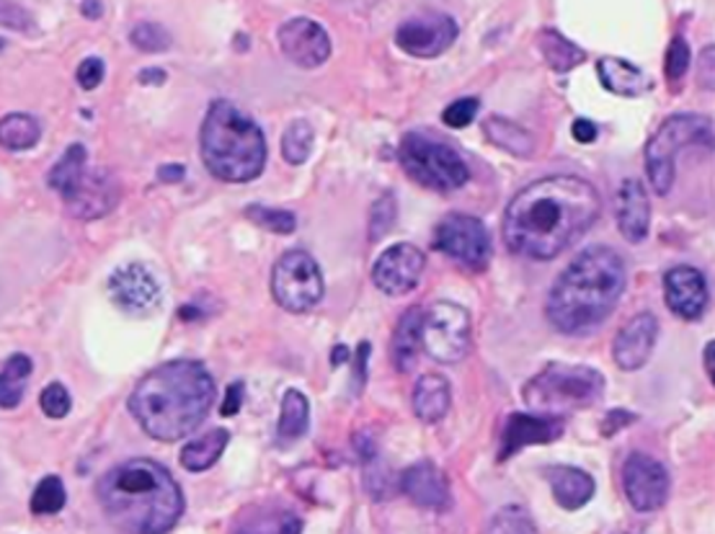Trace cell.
Returning a JSON list of instances; mask_svg holds the SVG:
<instances>
[{"label": "cell", "instance_id": "obj_1", "mask_svg": "<svg viewBox=\"0 0 715 534\" xmlns=\"http://www.w3.org/2000/svg\"><path fill=\"white\" fill-rule=\"evenodd\" d=\"M602 197L586 178L551 176L524 186L503 212V243L511 253L551 261L597 222Z\"/></svg>", "mask_w": 715, "mask_h": 534}, {"label": "cell", "instance_id": "obj_2", "mask_svg": "<svg viewBox=\"0 0 715 534\" xmlns=\"http://www.w3.org/2000/svg\"><path fill=\"white\" fill-rule=\"evenodd\" d=\"M215 403V380L192 359L165 362L148 372L130 395L142 432L158 442H178L202 426Z\"/></svg>", "mask_w": 715, "mask_h": 534}, {"label": "cell", "instance_id": "obj_3", "mask_svg": "<svg viewBox=\"0 0 715 534\" xmlns=\"http://www.w3.org/2000/svg\"><path fill=\"white\" fill-rule=\"evenodd\" d=\"M99 501L124 534H169L184 514V493L163 465L130 460L99 480Z\"/></svg>", "mask_w": 715, "mask_h": 534}, {"label": "cell", "instance_id": "obj_4", "mask_svg": "<svg viewBox=\"0 0 715 534\" xmlns=\"http://www.w3.org/2000/svg\"><path fill=\"white\" fill-rule=\"evenodd\" d=\"M625 261L613 248L594 246L578 253L548 295V320L559 334L578 336L597 328L620 303Z\"/></svg>", "mask_w": 715, "mask_h": 534}, {"label": "cell", "instance_id": "obj_5", "mask_svg": "<svg viewBox=\"0 0 715 534\" xmlns=\"http://www.w3.org/2000/svg\"><path fill=\"white\" fill-rule=\"evenodd\" d=\"M199 153L215 178L246 184L267 165V138L236 103L213 101L199 130Z\"/></svg>", "mask_w": 715, "mask_h": 534}, {"label": "cell", "instance_id": "obj_6", "mask_svg": "<svg viewBox=\"0 0 715 534\" xmlns=\"http://www.w3.org/2000/svg\"><path fill=\"white\" fill-rule=\"evenodd\" d=\"M524 403L534 416L555 418L559 413L589 408L605 395V378L584 364H548L524 385Z\"/></svg>", "mask_w": 715, "mask_h": 534}, {"label": "cell", "instance_id": "obj_7", "mask_svg": "<svg viewBox=\"0 0 715 534\" xmlns=\"http://www.w3.org/2000/svg\"><path fill=\"white\" fill-rule=\"evenodd\" d=\"M398 161L413 182L440 194L463 189L470 178L468 163L455 148L421 132L405 134L401 148H398Z\"/></svg>", "mask_w": 715, "mask_h": 534}, {"label": "cell", "instance_id": "obj_8", "mask_svg": "<svg viewBox=\"0 0 715 534\" xmlns=\"http://www.w3.org/2000/svg\"><path fill=\"white\" fill-rule=\"evenodd\" d=\"M713 142V124L707 117L676 115L669 117L659 132L646 145V171L653 184V192L664 194L674 186V163L676 155L690 145H707Z\"/></svg>", "mask_w": 715, "mask_h": 534}, {"label": "cell", "instance_id": "obj_9", "mask_svg": "<svg viewBox=\"0 0 715 534\" xmlns=\"http://www.w3.org/2000/svg\"><path fill=\"white\" fill-rule=\"evenodd\" d=\"M470 313L457 303H434L421 313V346L442 364H457L470 351Z\"/></svg>", "mask_w": 715, "mask_h": 534}, {"label": "cell", "instance_id": "obj_10", "mask_svg": "<svg viewBox=\"0 0 715 534\" xmlns=\"http://www.w3.org/2000/svg\"><path fill=\"white\" fill-rule=\"evenodd\" d=\"M323 274L318 261L307 251H288L272 269V295L288 313H307L321 303Z\"/></svg>", "mask_w": 715, "mask_h": 534}, {"label": "cell", "instance_id": "obj_11", "mask_svg": "<svg viewBox=\"0 0 715 534\" xmlns=\"http://www.w3.org/2000/svg\"><path fill=\"white\" fill-rule=\"evenodd\" d=\"M434 248L473 272H484L491 261V236L478 217L453 212L436 225Z\"/></svg>", "mask_w": 715, "mask_h": 534}, {"label": "cell", "instance_id": "obj_12", "mask_svg": "<svg viewBox=\"0 0 715 534\" xmlns=\"http://www.w3.org/2000/svg\"><path fill=\"white\" fill-rule=\"evenodd\" d=\"M457 40V24L447 13H416L405 19L396 32V44L405 55L432 59L447 52Z\"/></svg>", "mask_w": 715, "mask_h": 534}, {"label": "cell", "instance_id": "obj_13", "mask_svg": "<svg viewBox=\"0 0 715 534\" xmlns=\"http://www.w3.org/2000/svg\"><path fill=\"white\" fill-rule=\"evenodd\" d=\"M109 297L119 310L132 318H148L161 307V284L142 263H127L109 276Z\"/></svg>", "mask_w": 715, "mask_h": 534}, {"label": "cell", "instance_id": "obj_14", "mask_svg": "<svg viewBox=\"0 0 715 534\" xmlns=\"http://www.w3.org/2000/svg\"><path fill=\"white\" fill-rule=\"evenodd\" d=\"M622 491L630 506L641 514H649V511H657L667 503L669 472L653 457L633 453L622 465Z\"/></svg>", "mask_w": 715, "mask_h": 534}, {"label": "cell", "instance_id": "obj_15", "mask_svg": "<svg viewBox=\"0 0 715 534\" xmlns=\"http://www.w3.org/2000/svg\"><path fill=\"white\" fill-rule=\"evenodd\" d=\"M426 255L411 243H396L375 261L372 282L382 295L401 297L416 290V284L424 274Z\"/></svg>", "mask_w": 715, "mask_h": 534}, {"label": "cell", "instance_id": "obj_16", "mask_svg": "<svg viewBox=\"0 0 715 534\" xmlns=\"http://www.w3.org/2000/svg\"><path fill=\"white\" fill-rule=\"evenodd\" d=\"M280 40V50L292 65L305 67V70H315V67L326 65L331 57V36L318 21L295 17L288 24L280 26L277 32Z\"/></svg>", "mask_w": 715, "mask_h": 534}, {"label": "cell", "instance_id": "obj_17", "mask_svg": "<svg viewBox=\"0 0 715 534\" xmlns=\"http://www.w3.org/2000/svg\"><path fill=\"white\" fill-rule=\"evenodd\" d=\"M119 201V182L109 171H86L78 186L65 197L67 212L78 220H99Z\"/></svg>", "mask_w": 715, "mask_h": 534}, {"label": "cell", "instance_id": "obj_18", "mask_svg": "<svg viewBox=\"0 0 715 534\" xmlns=\"http://www.w3.org/2000/svg\"><path fill=\"white\" fill-rule=\"evenodd\" d=\"M659 323L651 313H641L630 318L615 336L613 359L622 372H636L649 362L653 349H657Z\"/></svg>", "mask_w": 715, "mask_h": 534}, {"label": "cell", "instance_id": "obj_19", "mask_svg": "<svg viewBox=\"0 0 715 534\" xmlns=\"http://www.w3.org/2000/svg\"><path fill=\"white\" fill-rule=\"evenodd\" d=\"M664 297L669 310L682 320H697L707 305V284L695 266H674L664 276Z\"/></svg>", "mask_w": 715, "mask_h": 534}, {"label": "cell", "instance_id": "obj_20", "mask_svg": "<svg viewBox=\"0 0 715 534\" xmlns=\"http://www.w3.org/2000/svg\"><path fill=\"white\" fill-rule=\"evenodd\" d=\"M563 434V421L561 418H548V416H534V413H511L507 418V426L501 432V449L499 460H509L514 457L519 449L530 447V444H551L561 439Z\"/></svg>", "mask_w": 715, "mask_h": 534}, {"label": "cell", "instance_id": "obj_21", "mask_svg": "<svg viewBox=\"0 0 715 534\" xmlns=\"http://www.w3.org/2000/svg\"><path fill=\"white\" fill-rule=\"evenodd\" d=\"M401 491L421 509L444 511L449 506V483L434 462L421 460L401 476Z\"/></svg>", "mask_w": 715, "mask_h": 534}, {"label": "cell", "instance_id": "obj_22", "mask_svg": "<svg viewBox=\"0 0 715 534\" xmlns=\"http://www.w3.org/2000/svg\"><path fill=\"white\" fill-rule=\"evenodd\" d=\"M617 228L628 243H643L651 228V201L638 178H625L617 192Z\"/></svg>", "mask_w": 715, "mask_h": 534}, {"label": "cell", "instance_id": "obj_23", "mask_svg": "<svg viewBox=\"0 0 715 534\" xmlns=\"http://www.w3.org/2000/svg\"><path fill=\"white\" fill-rule=\"evenodd\" d=\"M548 483H551L553 499L559 501L561 509L566 511H576L586 506L594 499V478L589 472L578 470V468H568V465H555V468L548 470Z\"/></svg>", "mask_w": 715, "mask_h": 534}, {"label": "cell", "instance_id": "obj_24", "mask_svg": "<svg viewBox=\"0 0 715 534\" xmlns=\"http://www.w3.org/2000/svg\"><path fill=\"white\" fill-rule=\"evenodd\" d=\"M411 403L419 421L436 424V421L447 416L449 405H453V388H449V382L442 374H424L413 385Z\"/></svg>", "mask_w": 715, "mask_h": 534}, {"label": "cell", "instance_id": "obj_25", "mask_svg": "<svg viewBox=\"0 0 715 534\" xmlns=\"http://www.w3.org/2000/svg\"><path fill=\"white\" fill-rule=\"evenodd\" d=\"M232 534H303V522L290 509L256 506L240 514Z\"/></svg>", "mask_w": 715, "mask_h": 534}, {"label": "cell", "instance_id": "obj_26", "mask_svg": "<svg viewBox=\"0 0 715 534\" xmlns=\"http://www.w3.org/2000/svg\"><path fill=\"white\" fill-rule=\"evenodd\" d=\"M602 86L607 88L609 94L625 96V99H636L641 96L646 88H649V80H646L643 70H638L633 63L622 57H602L597 65Z\"/></svg>", "mask_w": 715, "mask_h": 534}, {"label": "cell", "instance_id": "obj_27", "mask_svg": "<svg viewBox=\"0 0 715 534\" xmlns=\"http://www.w3.org/2000/svg\"><path fill=\"white\" fill-rule=\"evenodd\" d=\"M421 307L413 305L405 310L393 330V344H390V357L398 372H409L416 364V353L421 346Z\"/></svg>", "mask_w": 715, "mask_h": 534}, {"label": "cell", "instance_id": "obj_28", "mask_svg": "<svg viewBox=\"0 0 715 534\" xmlns=\"http://www.w3.org/2000/svg\"><path fill=\"white\" fill-rule=\"evenodd\" d=\"M230 442L228 428H213V432L197 436L182 449V468L189 472H205L220 460Z\"/></svg>", "mask_w": 715, "mask_h": 534}, {"label": "cell", "instance_id": "obj_29", "mask_svg": "<svg viewBox=\"0 0 715 534\" xmlns=\"http://www.w3.org/2000/svg\"><path fill=\"white\" fill-rule=\"evenodd\" d=\"M538 47L543 52L548 67H553L555 73H568L578 67L586 59L584 50L576 47L574 42L566 40L561 32L555 29H543L538 36Z\"/></svg>", "mask_w": 715, "mask_h": 534}, {"label": "cell", "instance_id": "obj_30", "mask_svg": "<svg viewBox=\"0 0 715 534\" xmlns=\"http://www.w3.org/2000/svg\"><path fill=\"white\" fill-rule=\"evenodd\" d=\"M307 426H311V403L300 390H288L282 397L277 436L280 442H295L307 434Z\"/></svg>", "mask_w": 715, "mask_h": 534}, {"label": "cell", "instance_id": "obj_31", "mask_svg": "<svg viewBox=\"0 0 715 534\" xmlns=\"http://www.w3.org/2000/svg\"><path fill=\"white\" fill-rule=\"evenodd\" d=\"M29 378H32V359L26 353H13L0 370V408H17L24 397Z\"/></svg>", "mask_w": 715, "mask_h": 534}, {"label": "cell", "instance_id": "obj_32", "mask_svg": "<svg viewBox=\"0 0 715 534\" xmlns=\"http://www.w3.org/2000/svg\"><path fill=\"white\" fill-rule=\"evenodd\" d=\"M484 132L486 138L494 142L496 148L507 150L511 155H519V157H527L532 153L534 142H532V134L522 130V127L509 122V119L503 117H491L488 122L484 124Z\"/></svg>", "mask_w": 715, "mask_h": 534}, {"label": "cell", "instance_id": "obj_33", "mask_svg": "<svg viewBox=\"0 0 715 534\" xmlns=\"http://www.w3.org/2000/svg\"><path fill=\"white\" fill-rule=\"evenodd\" d=\"M86 157H88L86 148H83L80 142H75V145L65 150V155L55 163V168L50 171L47 182L52 189L63 194V199L75 189V186H78L83 173H86Z\"/></svg>", "mask_w": 715, "mask_h": 534}, {"label": "cell", "instance_id": "obj_34", "mask_svg": "<svg viewBox=\"0 0 715 534\" xmlns=\"http://www.w3.org/2000/svg\"><path fill=\"white\" fill-rule=\"evenodd\" d=\"M42 124L29 115H9L0 119V148L29 150L40 142Z\"/></svg>", "mask_w": 715, "mask_h": 534}, {"label": "cell", "instance_id": "obj_35", "mask_svg": "<svg viewBox=\"0 0 715 534\" xmlns=\"http://www.w3.org/2000/svg\"><path fill=\"white\" fill-rule=\"evenodd\" d=\"M313 127L305 119H295L282 134V155L292 165H303L313 153Z\"/></svg>", "mask_w": 715, "mask_h": 534}, {"label": "cell", "instance_id": "obj_36", "mask_svg": "<svg viewBox=\"0 0 715 534\" xmlns=\"http://www.w3.org/2000/svg\"><path fill=\"white\" fill-rule=\"evenodd\" d=\"M246 217L259 228L277 232V236H290L295 232L297 220L292 212H284V209H272V207H261V205H251L246 209Z\"/></svg>", "mask_w": 715, "mask_h": 534}, {"label": "cell", "instance_id": "obj_37", "mask_svg": "<svg viewBox=\"0 0 715 534\" xmlns=\"http://www.w3.org/2000/svg\"><path fill=\"white\" fill-rule=\"evenodd\" d=\"M67 495H65V486L63 480L57 476H50L44 478L40 486H36V491L32 495V511L34 514H57L59 509L65 506Z\"/></svg>", "mask_w": 715, "mask_h": 534}, {"label": "cell", "instance_id": "obj_38", "mask_svg": "<svg viewBox=\"0 0 715 534\" xmlns=\"http://www.w3.org/2000/svg\"><path fill=\"white\" fill-rule=\"evenodd\" d=\"M488 534H538V526L522 506H507L494 516Z\"/></svg>", "mask_w": 715, "mask_h": 534}, {"label": "cell", "instance_id": "obj_39", "mask_svg": "<svg viewBox=\"0 0 715 534\" xmlns=\"http://www.w3.org/2000/svg\"><path fill=\"white\" fill-rule=\"evenodd\" d=\"M130 42L140 52H165L171 47V34L165 32L161 24H153V21H142L132 29Z\"/></svg>", "mask_w": 715, "mask_h": 534}, {"label": "cell", "instance_id": "obj_40", "mask_svg": "<svg viewBox=\"0 0 715 534\" xmlns=\"http://www.w3.org/2000/svg\"><path fill=\"white\" fill-rule=\"evenodd\" d=\"M396 217H398V207L393 194H386V197L375 201L370 212V240H380L382 236H388L390 228L396 225Z\"/></svg>", "mask_w": 715, "mask_h": 534}, {"label": "cell", "instance_id": "obj_41", "mask_svg": "<svg viewBox=\"0 0 715 534\" xmlns=\"http://www.w3.org/2000/svg\"><path fill=\"white\" fill-rule=\"evenodd\" d=\"M690 47H687V42L682 40V36H674L672 44H669V50H667V59H664V70H667V78L676 83V80H682L684 78V73H687V67H690Z\"/></svg>", "mask_w": 715, "mask_h": 534}, {"label": "cell", "instance_id": "obj_42", "mask_svg": "<svg viewBox=\"0 0 715 534\" xmlns=\"http://www.w3.org/2000/svg\"><path fill=\"white\" fill-rule=\"evenodd\" d=\"M478 109H480L478 99H457L455 103H449V107L442 111V122L453 127V130H463V127H468L473 119L478 117Z\"/></svg>", "mask_w": 715, "mask_h": 534}, {"label": "cell", "instance_id": "obj_43", "mask_svg": "<svg viewBox=\"0 0 715 534\" xmlns=\"http://www.w3.org/2000/svg\"><path fill=\"white\" fill-rule=\"evenodd\" d=\"M40 405L50 418H63V416H67V411H71V395H67L65 385L52 382V385L42 390Z\"/></svg>", "mask_w": 715, "mask_h": 534}, {"label": "cell", "instance_id": "obj_44", "mask_svg": "<svg viewBox=\"0 0 715 534\" xmlns=\"http://www.w3.org/2000/svg\"><path fill=\"white\" fill-rule=\"evenodd\" d=\"M0 26L17 29V32H29L34 26L32 13L19 3H0Z\"/></svg>", "mask_w": 715, "mask_h": 534}, {"label": "cell", "instance_id": "obj_45", "mask_svg": "<svg viewBox=\"0 0 715 534\" xmlns=\"http://www.w3.org/2000/svg\"><path fill=\"white\" fill-rule=\"evenodd\" d=\"M101 80H104V59H99V57L83 59L80 67H78L80 88H86V91H94V88H99Z\"/></svg>", "mask_w": 715, "mask_h": 534}, {"label": "cell", "instance_id": "obj_46", "mask_svg": "<svg viewBox=\"0 0 715 534\" xmlns=\"http://www.w3.org/2000/svg\"><path fill=\"white\" fill-rule=\"evenodd\" d=\"M633 421H636L633 413H628L625 408H617L613 413H607V418L602 421V434L613 436L617 432H622V428L628 424H633Z\"/></svg>", "mask_w": 715, "mask_h": 534}, {"label": "cell", "instance_id": "obj_47", "mask_svg": "<svg viewBox=\"0 0 715 534\" xmlns=\"http://www.w3.org/2000/svg\"><path fill=\"white\" fill-rule=\"evenodd\" d=\"M571 134H574L576 142H582V145H589V142L597 140V124L589 122V119H576L574 124H571Z\"/></svg>", "mask_w": 715, "mask_h": 534}, {"label": "cell", "instance_id": "obj_48", "mask_svg": "<svg viewBox=\"0 0 715 534\" xmlns=\"http://www.w3.org/2000/svg\"><path fill=\"white\" fill-rule=\"evenodd\" d=\"M240 403H243V385H240V382H232V385L228 388V395H225V401H223L220 413L223 416H236Z\"/></svg>", "mask_w": 715, "mask_h": 534}, {"label": "cell", "instance_id": "obj_49", "mask_svg": "<svg viewBox=\"0 0 715 534\" xmlns=\"http://www.w3.org/2000/svg\"><path fill=\"white\" fill-rule=\"evenodd\" d=\"M158 178L165 184H176L184 178V165H163V168H158Z\"/></svg>", "mask_w": 715, "mask_h": 534}, {"label": "cell", "instance_id": "obj_50", "mask_svg": "<svg viewBox=\"0 0 715 534\" xmlns=\"http://www.w3.org/2000/svg\"><path fill=\"white\" fill-rule=\"evenodd\" d=\"M703 67H705L703 86H705V88H713V47H707V50L703 52Z\"/></svg>", "mask_w": 715, "mask_h": 534}, {"label": "cell", "instance_id": "obj_51", "mask_svg": "<svg viewBox=\"0 0 715 534\" xmlns=\"http://www.w3.org/2000/svg\"><path fill=\"white\" fill-rule=\"evenodd\" d=\"M165 80L163 70H142L140 73V83H148V86H161Z\"/></svg>", "mask_w": 715, "mask_h": 534}, {"label": "cell", "instance_id": "obj_52", "mask_svg": "<svg viewBox=\"0 0 715 534\" xmlns=\"http://www.w3.org/2000/svg\"><path fill=\"white\" fill-rule=\"evenodd\" d=\"M80 13H83V17H88V19H101L104 3H83Z\"/></svg>", "mask_w": 715, "mask_h": 534}, {"label": "cell", "instance_id": "obj_53", "mask_svg": "<svg viewBox=\"0 0 715 534\" xmlns=\"http://www.w3.org/2000/svg\"><path fill=\"white\" fill-rule=\"evenodd\" d=\"M705 370H707V378L713 380V374H715V367H713V344L705 346Z\"/></svg>", "mask_w": 715, "mask_h": 534}, {"label": "cell", "instance_id": "obj_54", "mask_svg": "<svg viewBox=\"0 0 715 534\" xmlns=\"http://www.w3.org/2000/svg\"><path fill=\"white\" fill-rule=\"evenodd\" d=\"M342 359H349V351L344 349V346H336V353H334V364L342 362Z\"/></svg>", "mask_w": 715, "mask_h": 534}]
</instances>
